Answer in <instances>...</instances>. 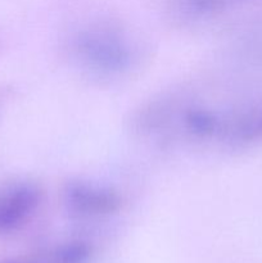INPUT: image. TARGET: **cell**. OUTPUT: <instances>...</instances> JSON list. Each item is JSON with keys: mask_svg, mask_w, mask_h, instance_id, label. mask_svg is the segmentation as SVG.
<instances>
[{"mask_svg": "<svg viewBox=\"0 0 262 263\" xmlns=\"http://www.w3.org/2000/svg\"><path fill=\"white\" fill-rule=\"evenodd\" d=\"M238 128V134H236L238 138L236 139L239 140L248 141L262 138V108L253 116L241 121Z\"/></svg>", "mask_w": 262, "mask_h": 263, "instance_id": "5", "label": "cell"}, {"mask_svg": "<svg viewBox=\"0 0 262 263\" xmlns=\"http://www.w3.org/2000/svg\"><path fill=\"white\" fill-rule=\"evenodd\" d=\"M91 254L92 249L89 244L73 241L51 248L46 252L4 263H87L91 258Z\"/></svg>", "mask_w": 262, "mask_h": 263, "instance_id": "4", "label": "cell"}, {"mask_svg": "<svg viewBox=\"0 0 262 263\" xmlns=\"http://www.w3.org/2000/svg\"><path fill=\"white\" fill-rule=\"evenodd\" d=\"M66 199L72 211L87 216L112 215L122 205V198L118 193L87 184L71 185Z\"/></svg>", "mask_w": 262, "mask_h": 263, "instance_id": "2", "label": "cell"}, {"mask_svg": "<svg viewBox=\"0 0 262 263\" xmlns=\"http://www.w3.org/2000/svg\"><path fill=\"white\" fill-rule=\"evenodd\" d=\"M41 192L32 182L0 186V234L12 233L31 220L41 203Z\"/></svg>", "mask_w": 262, "mask_h": 263, "instance_id": "1", "label": "cell"}, {"mask_svg": "<svg viewBox=\"0 0 262 263\" xmlns=\"http://www.w3.org/2000/svg\"><path fill=\"white\" fill-rule=\"evenodd\" d=\"M235 0H184V8L194 14H207L222 9Z\"/></svg>", "mask_w": 262, "mask_h": 263, "instance_id": "6", "label": "cell"}, {"mask_svg": "<svg viewBox=\"0 0 262 263\" xmlns=\"http://www.w3.org/2000/svg\"><path fill=\"white\" fill-rule=\"evenodd\" d=\"M80 43V49L86 53V59L92 64L107 69L125 68L130 59V51L125 41L118 36L109 35L108 31L92 32Z\"/></svg>", "mask_w": 262, "mask_h": 263, "instance_id": "3", "label": "cell"}]
</instances>
